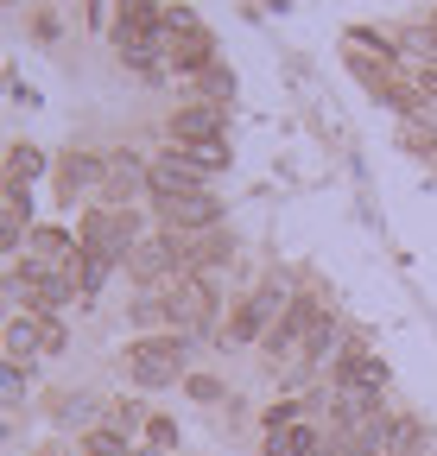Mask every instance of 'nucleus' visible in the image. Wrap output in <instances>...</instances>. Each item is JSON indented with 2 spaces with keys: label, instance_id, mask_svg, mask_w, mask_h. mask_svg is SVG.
Here are the masks:
<instances>
[{
  "label": "nucleus",
  "instance_id": "1",
  "mask_svg": "<svg viewBox=\"0 0 437 456\" xmlns=\"http://www.w3.org/2000/svg\"><path fill=\"white\" fill-rule=\"evenodd\" d=\"M83 254H95V260H108V266H121V260H134V248L146 241L140 235V216L134 209H115V203H95L89 216H83Z\"/></svg>",
  "mask_w": 437,
  "mask_h": 456
},
{
  "label": "nucleus",
  "instance_id": "2",
  "mask_svg": "<svg viewBox=\"0 0 437 456\" xmlns=\"http://www.w3.org/2000/svg\"><path fill=\"white\" fill-rule=\"evenodd\" d=\"M184 362H190V336H140L121 368L134 387H172Z\"/></svg>",
  "mask_w": 437,
  "mask_h": 456
},
{
  "label": "nucleus",
  "instance_id": "3",
  "mask_svg": "<svg viewBox=\"0 0 437 456\" xmlns=\"http://www.w3.org/2000/svg\"><path fill=\"white\" fill-rule=\"evenodd\" d=\"M115 57L140 77L166 70V13H146V20H115Z\"/></svg>",
  "mask_w": 437,
  "mask_h": 456
},
{
  "label": "nucleus",
  "instance_id": "4",
  "mask_svg": "<svg viewBox=\"0 0 437 456\" xmlns=\"http://www.w3.org/2000/svg\"><path fill=\"white\" fill-rule=\"evenodd\" d=\"M166 317H172L178 330H203V323L215 317V285L197 279V273L172 279V285H166Z\"/></svg>",
  "mask_w": 437,
  "mask_h": 456
},
{
  "label": "nucleus",
  "instance_id": "5",
  "mask_svg": "<svg viewBox=\"0 0 437 456\" xmlns=\"http://www.w3.org/2000/svg\"><path fill=\"white\" fill-rule=\"evenodd\" d=\"M158 222L172 228V235H203V228H223V203L209 191L197 197H158Z\"/></svg>",
  "mask_w": 437,
  "mask_h": 456
},
{
  "label": "nucleus",
  "instance_id": "6",
  "mask_svg": "<svg viewBox=\"0 0 437 456\" xmlns=\"http://www.w3.org/2000/svg\"><path fill=\"white\" fill-rule=\"evenodd\" d=\"M197 191H209V171L190 165L178 146L166 159H152V197H197Z\"/></svg>",
  "mask_w": 437,
  "mask_h": 456
},
{
  "label": "nucleus",
  "instance_id": "7",
  "mask_svg": "<svg viewBox=\"0 0 437 456\" xmlns=\"http://www.w3.org/2000/svg\"><path fill=\"white\" fill-rule=\"evenodd\" d=\"M134 279L140 285H158V279H184V266H178V241L172 235H146L140 248H134Z\"/></svg>",
  "mask_w": 437,
  "mask_h": 456
},
{
  "label": "nucleus",
  "instance_id": "8",
  "mask_svg": "<svg viewBox=\"0 0 437 456\" xmlns=\"http://www.w3.org/2000/svg\"><path fill=\"white\" fill-rule=\"evenodd\" d=\"M172 241H178V266H184V273H197V279L235 254V241L223 235V228H203V235H172Z\"/></svg>",
  "mask_w": 437,
  "mask_h": 456
},
{
  "label": "nucleus",
  "instance_id": "9",
  "mask_svg": "<svg viewBox=\"0 0 437 456\" xmlns=\"http://www.w3.org/2000/svg\"><path fill=\"white\" fill-rule=\"evenodd\" d=\"M203 140H223V102H190L172 114V146H203Z\"/></svg>",
  "mask_w": 437,
  "mask_h": 456
},
{
  "label": "nucleus",
  "instance_id": "10",
  "mask_svg": "<svg viewBox=\"0 0 437 456\" xmlns=\"http://www.w3.org/2000/svg\"><path fill=\"white\" fill-rule=\"evenodd\" d=\"M146 184H152V165H140L134 152H115V159H108V184H101V191H108V203H115V209H127Z\"/></svg>",
  "mask_w": 437,
  "mask_h": 456
},
{
  "label": "nucleus",
  "instance_id": "11",
  "mask_svg": "<svg viewBox=\"0 0 437 456\" xmlns=\"http://www.w3.org/2000/svg\"><path fill=\"white\" fill-rule=\"evenodd\" d=\"M95 184H108V159H95V152H64L58 159V197H83Z\"/></svg>",
  "mask_w": 437,
  "mask_h": 456
},
{
  "label": "nucleus",
  "instance_id": "12",
  "mask_svg": "<svg viewBox=\"0 0 437 456\" xmlns=\"http://www.w3.org/2000/svg\"><path fill=\"white\" fill-rule=\"evenodd\" d=\"M323 317H317V305L311 298H292V311L272 323V336H266V349L272 355H286V349H298V342H311V330H317Z\"/></svg>",
  "mask_w": 437,
  "mask_h": 456
},
{
  "label": "nucleus",
  "instance_id": "13",
  "mask_svg": "<svg viewBox=\"0 0 437 456\" xmlns=\"http://www.w3.org/2000/svg\"><path fill=\"white\" fill-rule=\"evenodd\" d=\"M266 456H317V425H292V431H266Z\"/></svg>",
  "mask_w": 437,
  "mask_h": 456
},
{
  "label": "nucleus",
  "instance_id": "14",
  "mask_svg": "<svg viewBox=\"0 0 437 456\" xmlns=\"http://www.w3.org/2000/svg\"><path fill=\"white\" fill-rule=\"evenodd\" d=\"M45 178V152L38 146H7V184H32Z\"/></svg>",
  "mask_w": 437,
  "mask_h": 456
},
{
  "label": "nucleus",
  "instance_id": "15",
  "mask_svg": "<svg viewBox=\"0 0 437 456\" xmlns=\"http://www.w3.org/2000/svg\"><path fill=\"white\" fill-rule=\"evenodd\" d=\"M89 456H134V444H127L121 425H95L89 431Z\"/></svg>",
  "mask_w": 437,
  "mask_h": 456
},
{
  "label": "nucleus",
  "instance_id": "16",
  "mask_svg": "<svg viewBox=\"0 0 437 456\" xmlns=\"http://www.w3.org/2000/svg\"><path fill=\"white\" fill-rule=\"evenodd\" d=\"M197 89H203V102H229V95H235V77H229V64H209V70L197 77Z\"/></svg>",
  "mask_w": 437,
  "mask_h": 456
},
{
  "label": "nucleus",
  "instance_id": "17",
  "mask_svg": "<svg viewBox=\"0 0 437 456\" xmlns=\"http://www.w3.org/2000/svg\"><path fill=\"white\" fill-rule=\"evenodd\" d=\"M190 165H203V171H223L229 165V140H203V146H178Z\"/></svg>",
  "mask_w": 437,
  "mask_h": 456
},
{
  "label": "nucleus",
  "instance_id": "18",
  "mask_svg": "<svg viewBox=\"0 0 437 456\" xmlns=\"http://www.w3.org/2000/svg\"><path fill=\"white\" fill-rule=\"evenodd\" d=\"M108 273H115V266H108V260H95V254H83L77 260V292H101V279Z\"/></svg>",
  "mask_w": 437,
  "mask_h": 456
},
{
  "label": "nucleus",
  "instance_id": "19",
  "mask_svg": "<svg viewBox=\"0 0 437 456\" xmlns=\"http://www.w3.org/2000/svg\"><path fill=\"white\" fill-rule=\"evenodd\" d=\"M184 387H190V399H197V406H215V399H223V380H215V374H190Z\"/></svg>",
  "mask_w": 437,
  "mask_h": 456
},
{
  "label": "nucleus",
  "instance_id": "20",
  "mask_svg": "<svg viewBox=\"0 0 437 456\" xmlns=\"http://www.w3.org/2000/svg\"><path fill=\"white\" fill-rule=\"evenodd\" d=\"M330 349H336V323H317V330H311V342H304V355H311V362H323Z\"/></svg>",
  "mask_w": 437,
  "mask_h": 456
},
{
  "label": "nucleus",
  "instance_id": "21",
  "mask_svg": "<svg viewBox=\"0 0 437 456\" xmlns=\"http://www.w3.org/2000/svg\"><path fill=\"white\" fill-rule=\"evenodd\" d=\"M406 152H425V159H437V140H431V127H425V121H406Z\"/></svg>",
  "mask_w": 437,
  "mask_h": 456
},
{
  "label": "nucleus",
  "instance_id": "22",
  "mask_svg": "<svg viewBox=\"0 0 437 456\" xmlns=\"http://www.w3.org/2000/svg\"><path fill=\"white\" fill-rule=\"evenodd\" d=\"M146 444H152V450H172V444H178V425H172V419H146Z\"/></svg>",
  "mask_w": 437,
  "mask_h": 456
},
{
  "label": "nucleus",
  "instance_id": "23",
  "mask_svg": "<svg viewBox=\"0 0 437 456\" xmlns=\"http://www.w3.org/2000/svg\"><path fill=\"white\" fill-rule=\"evenodd\" d=\"M0 393H7V406L26 393V368H20V362H7V368H0Z\"/></svg>",
  "mask_w": 437,
  "mask_h": 456
},
{
  "label": "nucleus",
  "instance_id": "24",
  "mask_svg": "<svg viewBox=\"0 0 437 456\" xmlns=\"http://www.w3.org/2000/svg\"><path fill=\"white\" fill-rule=\"evenodd\" d=\"M158 13V0H115V20H146Z\"/></svg>",
  "mask_w": 437,
  "mask_h": 456
},
{
  "label": "nucleus",
  "instance_id": "25",
  "mask_svg": "<svg viewBox=\"0 0 437 456\" xmlns=\"http://www.w3.org/2000/svg\"><path fill=\"white\" fill-rule=\"evenodd\" d=\"M412 51H418V57H437V20H431V32L412 38Z\"/></svg>",
  "mask_w": 437,
  "mask_h": 456
},
{
  "label": "nucleus",
  "instance_id": "26",
  "mask_svg": "<svg viewBox=\"0 0 437 456\" xmlns=\"http://www.w3.org/2000/svg\"><path fill=\"white\" fill-rule=\"evenodd\" d=\"M425 89H431V95H437V70H431V77H425Z\"/></svg>",
  "mask_w": 437,
  "mask_h": 456
}]
</instances>
